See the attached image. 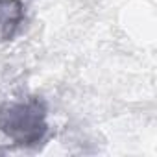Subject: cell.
Segmentation results:
<instances>
[{
  "label": "cell",
  "mask_w": 157,
  "mask_h": 157,
  "mask_svg": "<svg viewBox=\"0 0 157 157\" xmlns=\"http://www.w3.org/2000/svg\"><path fill=\"white\" fill-rule=\"evenodd\" d=\"M48 107L39 96L0 105V131L15 146L32 148L43 142L48 133Z\"/></svg>",
  "instance_id": "cell-1"
},
{
  "label": "cell",
  "mask_w": 157,
  "mask_h": 157,
  "mask_svg": "<svg viewBox=\"0 0 157 157\" xmlns=\"http://www.w3.org/2000/svg\"><path fill=\"white\" fill-rule=\"evenodd\" d=\"M22 0H0V43L11 41L24 22Z\"/></svg>",
  "instance_id": "cell-2"
}]
</instances>
